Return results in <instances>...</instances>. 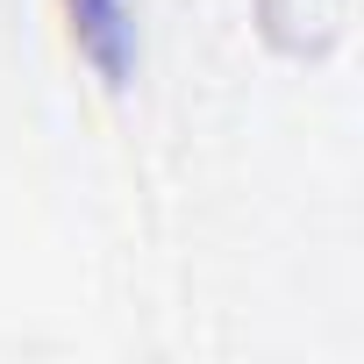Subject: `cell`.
I'll return each mask as SVG.
<instances>
[{"label": "cell", "mask_w": 364, "mask_h": 364, "mask_svg": "<svg viewBox=\"0 0 364 364\" xmlns=\"http://www.w3.org/2000/svg\"><path fill=\"white\" fill-rule=\"evenodd\" d=\"M72 8V29H79V43H86V58L100 65V72H129V58H136V22H129V0H65Z\"/></svg>", "instance_id": "obj_1"}]
</instances>
